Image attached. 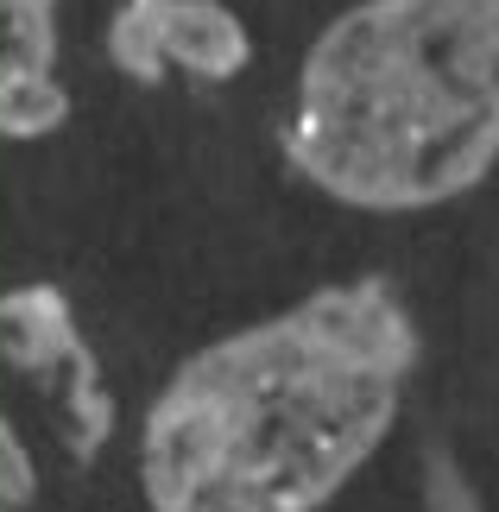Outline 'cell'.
<instances>
[{"label": "cell", "mask_w": 499, "mask_h": 512, "mask_svg": "<svg viewBox=\"0 0 499 512\" xmlns=\"http://www.w3.org/2000/svg\"><path fill=\"white\" fill-rule=\"evenodd\" d=\"M417 323L386 279H348L215 336L139 424L152 512H323L392 437Z\"/></svg>", "instance_id": "obj_1"}, {"label": "cell", "mask_w": 499, "mask_h": 512, "mask_svg": "<svg viewBox=\"0 0 499 512\" xmlns=\"http://www.w3.org/2000/svg\"><path fill=\"white\" fill-rule=\"evenodd\" d=\"M285 159L373 215L468 196L499 165V0H354L304 51Z\"/></svg>", "instance_id": "obj_2"}, {"label": "cell", "mask_w": 499, "mask_h": 512, "mask_svg": "<svg viewBox=\"0 0 499 512\" xmlns=\"http://www.w3.org/2000/svg\"><path fill=\"white\" fill-rule=\"evenodd\" d=\"M0 367L45 380L57 392V437L76 462H95L114 437V399L102 386V361L89 354L76 310L57 285L0 291Z\"/></svg>", "instance_id": "obj_3"}, {"label": "cell", "mask_w": 499, "mask_h": 512, "mask_svg": "<svg viewBox=\"0 0 499 512\" xmlns=\"http://www.w3.org/2000/svg\"><path fill=\"white\" fill-rule=\"evenodd\" d=\"M253 57V38L228 0H121L108 19V64L127 83H165L171 70L196 83H228Z\"/></svg>", "instance_id": "obj_4"}, {"label": "cell", "mask_w": 499, "mask_h": 512, "mask_svg": "<svg viewBox=\"0 0 499 512\" xmlns=\"http://www.w3.org/2000/svg\"><path fill=\"white\" fill-rule=\"evenodd\" d=\"M57 64V0H0V140H45L70 121Z\"/></svg>", "instance_id": "obj_5"}, {"label": "cell", "mask_w": 499, "mask_h": 512, "mask_svg": "<svg viewBox=\"0 0 499 512\" xmlns=\"http://www.w3.org/2000/svg\"><path fill=\"white\" fill-rule=\"evenodd\" d=\"M32 494H38L32 449H26V437L7 424V411H0V512H26Z\"/></svg>", "instance_id": "obj_6"}, {"label": "cell", "mask_w": 499, "mask_h": 512, "mask_svg": "<svg viewBox=\"0 0 499 512\" xmlns=\"http://www.w3.org/2000/svg\"><path fill=\"white\" fill-rule=\"evenodd\" d=\"M424 512H487V506L449 456H430L424 462Z\"/></svg>", "instance_id": "obj_7"}]
</instances>
